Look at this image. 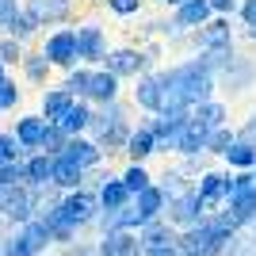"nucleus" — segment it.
Masks as SVG:
<instances>
[{"instance_id": "c85d7f7f", "label": "nucleus", "mask_w": 256, "mask_h": 256, "mask_svg": "<svg viewBox=\"0 0 256 256\" xmlns=\"http://www.w3.org/2000/svg\"><path fill=\"white\" fill-rule=\"evenodd\" d=\"M38 27H42V23L34 20L31 12H16V16H12V20L4 23V27H0V31H4V34H12V38H20V42H31L34 34H38Z\"/></svg>"}, {"instance_id": "4be33fe9", "label": "nucleus", "mask_w": 256, "mask_h": 256, "mask_svg": "<svg viewBox=\"0 0 256 256\" xmlns=\"http://www.w3.org/2000/svg\"><path fill=\"white\" fill-rule=\"evenodd\" d=\"M206 142H210V130H206L203 122H195V118H192L172 153H176V157H188V160H192V157H206Z\"/></svg>"}, {"instance_id": "4c0bfd02", "label": "nucleus", "mask_w": 256, "mask_h": 256, "mask_svg": "<svg viewBox=\"0 0 256 256\" xmlns=\"http://www.w3.org/2000/svg\"><path fill=\"white\" fill-rule=\"evenodd\" d=\"M23 54H27V50H23L20 38L0 34V62H4V65H20V62H23Z\"/></svg>"}, {"instance_id": "79ce46f5", "label": "nucleus", "mask_w": 256, "mask_h": 256, "mask_svg": "<svg viewBox=\"0 0 256 256\" xmlns=\"http://www.w3.org/2000/svg\"><path fill=\"white\" fill-rule=\"evenodd\" d=\"M142 256H180V241H168V245H150V248H142Z\"/></svg>"}, {"instance_id": "e433bc0d", "label": "nucleus", "mask_w": 256, "mask_h": 256, "mask_svg": "<svg viewBox=\"0 0 256 256\" xmlns=\"http://www.w3.org/2000/svg\"><path fill=\"white\" fill-rule=\"evenodd\" d=\"M65 146H69V134H65L62 126H58V122H50V126H46V134H42V153H65Z\"/></svg>"}, {"instance_id": "423d86ee", "label": "nucleus", "mask_w": 256, "mask_h": 256, "mask_svg": "<svg viewBox=\"0 0 256 256\" xmlns=\"http://www.w3.org/2000/svg\"><path fill=\"white\" fill-rule=\"evenodd\" d=\"M130 104L138 107L142 115H160L168 107V92H164V80H160V69H150L142 73L130 88Z\"/></svg>"}, {"instance_id": "473e14b6", "label": "nucleus", "mask_w": 256, "mask_h": 256, "mask_svg": "<svg viewBox=\"0 0 256 256\" xmlns=\"http://www.w3.org/2000/svg\"><path fill=\"white\" fill-rule=\"evenodd\" d=\"M122 184L130 188V195H138V192H146L153 184V176H150V168H146L142 160H130L126 168H122Z\"/></svg>"}, {"instance_id": "f704fd0d", "label": "nucleus", "mask_w": 256, "mask_h": 256, "mask_svg": "<svg viewBox=\"0 0 256 256\" xmlns=\"http://www.w3.org/2000/svg\"><path fill=\"white\" fill-rule=\"evenodd\" d=\"M234 142H237V130H234V126H218V130H210V142H206V153H210V157H226Z\"/></svg>"}, {"instance_id": "ea45409f", "label": "nucleus", "mask_w": 256, "mask_h": 256, "mask_svg": "<svg viewBox=\"0 0 256 256\" xmlns=\"http://www.w3.org/2000/svg\"><path fill=\"white\" fill-rule=\"evenodd\" d=\"M222 256H256V245H252V237H241V234H234L230 241H226Z\"/></svg>"}, {"instance_id": "1a4fd4ad", "label": "nucleus", "mask_w": 256, "mask_h": 256, "mask_svg": "<svg viewBox=\"0 0 256 256\" xmlns=\"http://www.w3.org/2000/svg\"><path fill=\"white\" fill-rule=\"evenodd\" d=\"M111 54V42H107V31L96 20L76 23V58L80 65H104V58Z\"/></svg>"}, {"instance_id": "0eeeda50", "label": "nucleus", "mask_w": 256, "mask_h": 256, "mask_svg": "<svg viewBox=\"0 0 256 256\" xmlns=\"http://www.w3.org/2000/svg\"><path fill=\"white\" fill-rule=\"evenodd\" d=\"M50 241L54 237H50V230H46V222L42 218H31V222H23L20 230L8 237V245L0 248V256H38Z\"/></svg>"}, {"instance_id": "aec40b11", "label": "nucleus", "mask_w": 256, "mask_h": 256, "mask_svg": "<svg viewBox=\"0 0 256 256\" xmlns=\"http://www.w3.org/2000/svg\"><path fill=\"white\" fill-rule=\"evenodd\" d=\"M46 126H50V122H46L42 115H20V118H16V130H12V134L20 138V146H23L27 153H38V150H42V134H46Z\"/></svg>"}, {"instance_id": "b1692460", "label": "nucleus", "mask_w": 256, "mask_h": 256, "mask_svg": "<svg viewBox=\"0 0 256 256\" xmlns=\"http://www.w3.org/2000/svg\"><path fill=\"white\" fill-rule=\"evenodd\" d=\"M192 118H195V122H203L206 130L230 126V104L218 100V96H210V100H203L199 107H192Z\"/></svg>"}, {"instance_id": "f257e3e1", "label": "nucleus", "mask_w": 256, "mask_h": 256, "mask_svg": "<svg viewBox=\"0 0 256 256\" xmlns=\"http://www.w3.org/2000/svg\"><path fill=\"white\" fill-rule=\"evenodd\" d=\"M160 80H164V92H168V107H199L203 100L214 96L218 88V73L210 65L192 54V58H180L172 65H160Z\"/></svg>"}, {"instance_id": "cd10ccee", "label": "nucleus", "mask_w": 256, "mask_h": 256, "mask_svg": "<svg viewBox=\"0 0 256 256\" xmlns=\"http://www.w3.org/2000/svg\"><path fill=\"white\" fill-rule=\"evenodd\" d=\"M138 237H142V248H150V245H168V241H180V230H176L168 218H157V222L142 226Z\"/></svg>"}, {"instance_id": "37998d69", "label": "nucleus", "mask_w": 256, "mask_h": 256, "mask_svg": "<svg viewBox=\"0 0 256 256\" xmlns=\"http://www.w3.org/2000/svg\"><path fill=\"white\" fill-rule=\"evenodd\" d=\"M214 16H237V8H241V0H210Z\"/></svg>"}, {"instance_id": "f8f14e48", "label": "nucleus", "mask_w": 256, "mask_h": 256, "mask_svg": "<svg viewBox=\"0 0 256 256\" xmlns=\"http://www.w3.org/2000/svg\"><path fill=\"white\" fill-rule=\"evenodd\" d=\"M126 153L130 160H146L153 157V153H160V146H157V134H153V115H142L138 122H134V130H130V138H126Z\"/></svg>"}, {"instance_id": "a211bd4d", "label": "nucleus", "mask_w": 256, "mask_h": 256, "mask_svg": "<svg viewBox=\"0 0 256 256\" xmlns=\"http://www.w3.org/2000/svg\"><path fill=\"white\" fill-rule=\"evenodd\" d=\"M73 104H76V96H73L65 84H58V88L46 84V88H42V104H38V115H42L46 122H62L65 111H69Z\"/></svg>"}, {"instance_id": "09e8293b", "label": "nucleus", "mask_w": 256, "mask_h": 256, "mask_svg": "<svg viewBox=\"0 0 256 256\" xmlns=\"http://www.w3.org/2000/svg\"><path fill=\"white\" fill-rule=\"evenodd\" d=\"M4 80H8V65L0 62V84H4Z\"/></svg>"}, {"instance_id": "3c124183", "label": "nucleus", "mask_w": 256, "mask_h": 256, "mask_svg": "<svg viewBox=\"0 0 256 256\" xmlns=\"http://www.w3.org/2000/svg\"><path fill=\"white\" fill-rule=\"evenodd\" d=\"M180 256H199V252H184V248H180Z\"/></svg>"}, {"instance_id": "9b49d317", "label": "nucleus", "mask_w": 256, "mask_h": 256, "mask_svg": "<svg viewBox=\"0 0 256 256\" xmlns=\"http://www.w3.org/2000/svg\"><path fill=\"white\" fill-rule=\"evenodd\" d=\"M42 54L50 58L54 69H73V65H80V58H76V27H54V31L46 34V42H42Z\"/></svg>"}, {"instance_id": "ddd939ff", "label": "nucleus", "mask_w": 256, "mask_h": 256, "mask_svg": "<svg viewBox=\"0 0 256 256\" xmlns=\"http://www.w3.org/2000/svg\"><path fill=\"white\" fill-rule=\"evenodd\" d=\"M76 0H23V12H31L42 27H65L73 20Z\"/></svg>"}, {"instance_id": "6e6552de", "label": "nucleus", "mask_w": 256, "mask_h": 256, "mask_svg": "<svg viewBox=\"0 0 256 256\" xmlns=\"http://www.w3.org/2000/svg\"><path fill=\"white\" fill-rule=\"evenodd\" d=\"M206 214H210V210H206V203L199 199V192H195V184H192V188H184L180 195H172V199H168V210H164V218H168V222L184 234V230L199 226Z\"/></svg>"}, {"instance_id": "58836bf2", "label": "nucleus", "mask_w": 256, "mask_h": 256, "mask_svg": "<svg viewBox=\"0 0 256 256\" xmlns=\"http://www.w3.org/2000/svg\"><path fill=\"white\" fill-rule=\"evenodd\" d=\"M20 100H23V92H20V84H16V80H4V84H0V115H4V111H16V107H20Z\"/></svg>"}, {"instance_id": "dca6fc26", "label": "nucleus", "mask_w": 256, "mask_h": 256, "mask_svg": "<svg viewBox=\"0 0 256 256\" xmlns=\"http://www.w3.org/2000/svg\"><path fill=\"white\" fill-rule=\"evenodd\" d=\"M195 192H199V199L206 203V210H218V206H226V172L203 168L199 176H195Z\"/></svg>"}, {"instance_id": "603ef678", "label": "nucleus", "mask_w": 256, "mask_h": 256, "mask_svg": "<svg viewBox=\"0 0 256 256\" xmlns=\"http://www.w3.org/2000/svg\"><path fill=\"white\" fill-rule=\"evenodd\" d=\"M252 172H256V168H252Z\"/></svg>"}, {"instance_id": "20e7f679", "label": "nucleus", "mask_w": 256, "mask_h": 256, "mask_svg": "<svg viewBox=\"0 0 256 256\" xmlns=\"http://www.w3.org/2000/svg\"><path fill=\"white\" fill-rule=\"evenodd\" d=\"M188 46L195 54H234L237 50V31H234V16H214L206 27L188 34Z\"/></svg>"}, {"instance_id": "7ed1b4c3", "label": "nucleus", "mask_w": 256, "mask_h": 256, "mask_svg": "<svg viewBox=\"0 0 256 256\" xmlns=\"http://www.w3.org/2000/svg\"><path fill=\"white\" fill-rule=\"evenodd\" d=\"M157 58H160V46H111V54L104 58V69H111L122 80H138L142 73L160 69Z\"/></svg>"}, {"instance_id": "9d476101", "label": "nucleus", "mask_w": 256, "mask_h": 256, "mask_svg": "<svg viewBox=\"0 0 256 256\" xmlns=\"http://www.w3.org/2000/svg\"><path fill=\"white\" fill-rule=\"evenodd\" d=\"M188 122H192V111H188V107H164L160 115H153V134H157L160 153L176 150V142H180V134L188 130Z\"/></svg>"}, {"instance_id": "4468645a", "label": "nucleus", "mask_w": 256, "mask_h": 256, "mask_svg": "<svg viewBox=\"0 0 256 256\" xmlns=\"http://www.w3.org/2000/svg\"><path fill=\"white\" fill-rule=\"evenodd\" d=\"M115 100H122V76H115L111 69H104V65H96V73H92V88H88V104H115Z\"/></svg>"}, {"instance_id": "5701e85b", "label": "nucleus", "mask_w": 256, "mask_h": 256, "mask_svg": "<svg viewBox=\"0 0 256 256\" xmlns=\"http://www.w3.org/2000/svg\"><path fill=\"white\" fill-rule=\"evenodd\" d=\"M172 16H176V23H180L184 31H199V27H206L214 20V8H210V0H188Z\"/></svg>"}, {"instance_id": "bb28decb", "label": "nucleus", "mask_w": 256, "mask_h": 256, "mask_svg": "<svg viewBox=\"0 0 256 256\" xmlns=\"http://www.w3.org/2000/svg\"><path fill=\"white\" fill-rule=\"evenodd\" d=\"M50 58H46L42 50H31V54H23V62H20V73H23V80L27 84H38V88H46V80H50Z\"/></svg>"}, {"instance_id": "6ab92c4d", "label": "nucleus", "mask_w": 256, "mask_h": 256, "mask_svg": "<svg viewBox=\"0 0 256 256\" xmlns=\"http://www.w3.org/2000/svg\"><path fill=\"white\" fill-rule=\"evenodd\" d=\"M65 157H73L80 168H100L104 164V146H100L96 138H88V134H76V138H69V146H65Z\"/></svg>"}, {"instance_id": "412c9836", "label": "nucleus", "mask_w": 256, "mask_h": 256, "mask_svg": "<svg viewBox=\"0 0 256 256\" xmlns=\"http://www.w3.org/2000/svg\"><path fill=\"white\" fill-rule=\"evenodd\" d=\"M96 195H100V210H122V206L134 199L130 188L122 184V176H100Z\"/></svg>"}, {"instance_id": "c03bdc74", "label": "nucleus", "mask_w": 256, "mask_h": 256, "mask_svg": "<svg viewBox=\"0 0 256 256\" xmlns=\"http://www.w3.org/2000/svg\"><path fill=\"white\" fill-rule=\"evenodd\" d=\"M16 12H23V0H0V27H4Z\"/></svg>"}, {"instance_id": "de8ad7c7", "label": "nucleus", "mask_w": 256, "mask_h": 256, "mask_svg": "<svg viewBox=\"0 0 256 256\" xmlns=\"http://www.w3.org/2000/svg\"><path fill=\"white\" fill-rule=\"evenodd\" d=\"M245 38H248V42L256 46V27H245Z\"/></svg>"}, {"instance_id": "f3484780", "label": "nucleus", "mask_w": 256, "mask_h": 256, "mask_svg": "<svg viewBox=\"0 0 256 256\" xmlns=\"http://www.w3.org/2000/svg\"><path fill=\"white\" fill-rule=\"evenodd\" d=\"M84 176L88 168H80L73 157H65V153H54V188L58 192H76V188H84Z\"/></svg>"}, {"instance_id": "a19ab883", "label": "nucleus", "mask_w": 256, "mask_h": 256, "mask_svg": "<svg viewBox=\"0 0 256 256\" xmlns=\"http://www.w3.org/2000/svg\"><path fill=\"white\" fill-rule=\"evenodd\" d=\"M237 20H241V27H256V0H241Z\"/></svg>"}, {"instance_id": "2eb2a0df", "label": "nucleus", "mask_w": 256, "mask_h": 256, "mask_svg": "<svg viewBox=\"0 0 256 256\" xmlns=\"http://www.w3.org/2000/svg\"><path fill=\"white\" fill-rule=\"evenodd\" d=\"M100 256H142V237L138 230H111L96 241Z\"/></svg>"}, {"instance_id": "c756f323", "label": "nucleus", "mask_w": 256, "mask_h": 256, "mask_svg": "<svg viewBox=\"0 0 256 256\" xmlns=\"http://www.w3.org/2000/svg\"><path fill=\"white\" fill-rule=\"evenodd\" d=\"M222 160H226L234 172H248V168H256V146H252V142H245V138H237Z\"/></svg>"}, {"instance_id": "8fccbe9b", "label": "nucleus", "mask_w": 256, "mask_h": 256, "mask_svg": "<svg viewBox=\"0 0 256 256\" xmlns=\"http://www.w3.org/2000/svg\"><path fill=\"white\" fill-rule=\"evenodd\" d=\"M252 245H256V222H252Z\"/></svg>"}, {"instance_id": "7c9ffc66", "label": "nucleus", "mask_w": 256, "mask_h": 256, "mask_svg": "<svg viewBox=\"0 0 256 256\" xmlns=\"http://www.w3.org/2000/svg\"><path fill=\"white\" fill-rule=\"evenodd\" d=\"M226 206H230V214L237 218V226H252V222H256V188H248V192L234 195Z\"/></svg>"}, {"instance_id": "a878e982", "label": "nucleus", "mask_w": 256, "mask_h": 256, "mask_svg": "<svg viewBox=\"0 0 256 256\" xmlns=\"http://www.w3.org/2000/svg\"><path fill=\"white\" fill-rule=\"evenodd\" d=\"M92 111H96V104H88V100H76V104L65 111V118L58 122V126H62L69 138H76V134H88V126H92Z\"/></svg>"}, {"instance_id": "f03ea898", "label": "nucleus", "mask_w": 256, "mask_h": 256, "mask_svg": "<svg viewBox=\"0 0 256 256\" xmlns=\"http://www.w3.org/2000/svg\"><path fill=\"white\" fill-rule=\"evenodd\" d=\"M134 130V118H130V107L122 100L115 104H104L92 111V126H88V138H96L104 146V153H118L126 150V138Z\"/></svg>"}, {"instance_id": "a18cd8bd", "label": "nucleus", "mask_w": 256, "mask_h": 256, "mask_svg": "<svg viewBox=\"0 0 256 256\" xmlns=\"http://www.w3.org/2000/svg\"><path fill=\"white\" fill-rule=\"evenodd\" d=\"M237 138H245V142H252V146H256V111L241 122V126H237Z\"/></svg>"}, {"instance_id": "72a5a7b5", "label": "nucleus", "mask_w": 256, "mask_h": 256, "mask_svg": "<svg viewBox=\"0 0 256 256\" xmlns=\"http://www.w3.org/2000/svg\"><path fill=\"white\" fill-rule=\"evenodd\" d=\"M16 160H27V150L20 146V138L12 130H0V168L4 164H16Z\"/></svg>"}, {"instance_id": "2f4dec72", "label": "nucleus", "mask_w": 256, "mask_h": 256, "mask_svg": "<svg viewBox=\"0 0 256 256\" xmlns=\"http://www.w3.org/2000/svg\"><path fill=\"white\" fill-rule=\"evenodd\" d=\"M92 73H96V65H73V69H65V88H69L76 100H88Z\"/></svg>"}, {"instance_id": "c9c22d12", "label": "nucleus", "mask_w": 256, "mask_h": 256, "mask_svg": "<svg viewBox=\"0 0 256 256\" xmlns=\"http://www.w3.org/2000/svg\"><path fill=\"white\" fill-rule=\"evenodd\" d=\"M104 8L118 20H134V16L146 12V0H104Z\"/></svg>"}, {"instance_id": "39448f33", "label": "nucleus", "mask_w": 256, "mask_h": 256, "mask_svg": "<svg viewBox=\"0 0 256 256\" xmlns=\"http://www.w3.org/2000/svg\"><path fill=\"white\" fill-rule=\"evenodd\" d=\"M218 88L230 92V96H245V92H252V88H256V58L234 50V54H230V62L218 69Z\"/></svg>"}, {"instance_id": "49530a36", "label": "nucleus", "mask_w": 256, "mask_h": 256, "mask_svg": "<svg viewBox=\"0 0 256 256\" xmlns=\"http://www.w3.org/2000/svg\"><path fill=\"white\" fill-rule=\"evenodd\" d=\"M153 4H157V8H168V12H176L180 4H188V0H153Z\"/></svg>"}, {"instance_id": "393cba45", "label": "nucleus", "mask_w": 256, "mask_h": 256, "mask_svg": "<svg viewBox=\"0 0 256 256\" xmlns=\"http://www.w3.org/2000/svg\"><path fill=\"white\" fill-rule=\"evenodd\" d=\"M23 168H27V184L31 188H54V157L50 153H27V160H23Z\"/></svg>"}]
</instances>
